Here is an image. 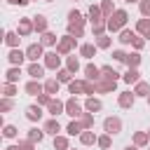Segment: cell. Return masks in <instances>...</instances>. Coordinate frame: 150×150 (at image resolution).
Returning <instances> with one entry per match:
<instances>
[{
  "mask_svg": "<svg viewBox=\"0 0 150 150\" xmlns=\"http://www.w3.org/2000/svg\"><path fill=\"white\" fill-rule=\"evenodd\" d=\"M127 19H129L127 9H115V12H112V16H110V19H105L108 30H110V33H120L122 28H127Z\"/></svg>",
  "mask_w": 150,
  "mask_h": 150,
  "instance_id": "1",
  "label": "cell"
},
{
  "mask_svg": "<svg viewBox=\"0 0 150 150\" xmlns=\"http://www.w3.org/2000/svg\"><path fill=\"white\" fill-rule=\"evenodd\" d=\"M77 47V38H73L70 33H66L63 38H59V45H56V52L61 54V56H68L73 49Z\"/></svg>",
  "mask_w": 150,
  "mask_h": 150,
  "instance_id": "2",
  "label": "cell"
},
{
  "mask_svg": "<svg viewBox=\"0 0 150 150\" xmlns=\"http://www.w3.org/2000/svg\"><path fill=\"white\" fill-rule=\"evenodd\" d=\"M82 112H84V105H82L75 96H70V98L66 101V115H70L73 120H80V117H82Z\"/></svg>",
  "mask_w": 150,
  "mask_h": 150,
  "instance_id": "3",
  "label": "cell"
},
{
  "mask_svg": "<svg viewBox=\"0 0 150 150\" xmlns=\"http://www.w3.org/2000/svg\"><path fill=\"white\" fill-rule=\"evenodd\" d=\"M16 33H19L21 38H28V35H33V33H35V23H33V16H23V19H19Z\"/></svg>",
  "mask_w": 150,
  "mask_h": 150,
  "instance_id": "4",
  "label": "cell"
},
{
  "mask_svg": "<svg viewBox=\"0 0 150 150\" xmlns=\"http://www.w3.org/2000/svg\"><path fill=\"white\" fill-rule=\"evenodd\" d=\"M26 59L33 63V61H38V59H45V45L42 42H33V45H28L26 47Z\"/></svg>",
  "mask_w": 150,
  "mask_h": 150,
  "instance_id": "5",
  "label": "cell"
},
{
  "mask_svg": "<svg viewBox=\"0 0 150 150\" xmlns=\"http://www.w3.org/2000/svg\"><path fill=\"white\" fill-rule=\"evenodd\" d=\"M45 68L47 70H59L61 68V54L54 49V52H45V59H42Z\"/></svg>",
  "mask_w": 150,
  "mask_h": 150,
  "instance_id": "6",
  "label": "cell"
},
{
  "mask_svg": "<svg viewBox=\"0 0 150 150\" xmlns=\"http://www.w3.org/2000/svg\"><path fill=\"white\" fill-rule=\"evenodd\" d=\"M103 131H105V134H110V136L120 134V131H122V120H120L117 115L105 117V120H103Z\"/></svg>",
  "mask_w": 150,
  "mask_h": 150,
  "instance_id": "7",
  "label": "cell"
},
{
  "mask_svg": "<svg viewBox=\"0 0 150 150\" xmlns=\"http://www.w3.org/2000/svg\"><path fill=\"white\" fill-rule=\"evenodd\" d=\"M136 98H138V96H136L134 91H120V94H117V105L124 108V110H129V108H134Z\"/></svg>",
  "mask_w": 150,
  "mask_h": 150,
  "instance_id": "8",
  "label": "cell"
},
{
  "mask_svg": "<svg viewBox=\"0 0 150 150\" xmlns=\"http://www.w3.org/2000/svg\"><path fill=\"white\" fill-rule=\"evenodd\" d=\"M115 89H117V82L115 80H108V77L96 80V94H112Z\"/></svg>",
  "mask_w": 150,
  "mask_h": 150,
  "instance_id": "9",
  "label": "cell"
},
{
  "mask_svg": "<svg viewBox=\"0 0 150 150\" xmlns=\"http://www.w3.org/2000/svg\"><path fill=\"white\" fill-rule=\"evenodd\" d=\"M23 91H26L28 96H40V94L45 91V82H40V80H28V82L23 84Z\"/></svg>",
  "mask_w": 150,
  "mask_h": 150,
  "instance_id": "10",
  "label": "cell"
},
{
  "mask_svg": "<svg viewBox=\"0 0 150 150\" xmlns=\"http://www.w3.org/2000/svg\"><path fill=\"white\" fill-rule=\"evenodd\" d=\"M26 73H28V77H30V80H42V77H45V63L33 61V63H28Z\"/></svg>",
  "mask_w": 150,
  "mask_h": 150,
  "instance_id": "11",
  "label": "cell"
},
{
  "mask_svg": "<svg viewBox=\"0 0 150 150\" xmlns=\"http://www.w3.org/2000/svg\"><path fill=\"white\" fill-rule=\"evenodd\" d=\"M33 23H35V33H40V35L49 30V19L45 14H35L33 16Z\"/></svg>",
  "mask_w": 150,
  "mask_h": 150,
  "instance_id": "12",
  "label": "cell"
},
{
  "mask_svg": "<svg viewBox=\"0 0 150 150\" xmlns=\"http://www.w3.org/2000/svg\"><path fill=\"white\" fill-rule=\"evenodd\" d=\"M7 61H9L12 66H21V63L26 61V52H21L19 47H14V49H9V54H7Z\"/></svg>",
  "mask_w": 150,
  "mask_h": 150,
  "instance_id": "13",
  "label": "cell"
},
{
  "mask_svg": "<svg viewBox=\"0 0 150 150\" xmlns=\"http://www.w3.org/2000/svg\"><path fill=\"white\" fill-rule=\"evenodd\" d=\"M47 112L52 117H59L61 112H66V101H59V98H52V103L47 105Z\"/></svg>",
  "mask_w": 150,
  "mask_h": 150,
  "instance_id": "14",
  "label": "cell"
},
{
  "mask_svg": "<svg viewBox=\"0 0 150 150\" xmlns=\"http://www.w3.org/2000/svg\"><path fill=\"white\" fill-rule=\"evenodd\" d=\"M26 120H30V122H40V120H42V105H38V103L28 105V108H26Z\"/></svg>",
  "mask_w": 150,
  "mask_h": 150,
  "instance_id": "15",
  "label": "cell"
},
{
  "mask_svg": "<svg viewBox=\"0 0 150 150\" xmlns=\"http://www.w3.org/2000/svg\"><path fill=\"white\" fill-rule=\"evenodd\" d=\"M136 33L143 35L145 40H150V19H148V16H143V19L136 21Z\"/></svg>",
  "mask_w": 150,
  "mask_h": 150,
  "instance_id": "16",
  "label": "cell"
},
{
  "mask_svg": "<svg viewBox=\"0 0 150 150\" xmlns=\"http://www.w3.org/2000/svg\"><path fill=\"white\" fill-rule=\"evenodd\" d=\"M84 110H89V112H101L103 110V103H101V98H94V96H87V101H84Z\"/></svg>",
  "mask_w": 150,
  "mask_h": 150,
  "instance_id": "17",
  "label": "cell"
},
{
  "mask_svg": "<svg viewBox=\"0 0 150 150\" xmlns=\"http://www.w3.org/2000/svg\"><path fill=\"white\" fill-rule=\"evenodd\" d=\"M136 35H138V33H136V30H129V28H122V30H120V33H117V40H120V42H122V45H131V42H134V38H136Z\"/></svg>",
  "mask_w": 150,
  "mask_h": 150,
  "instance_id": "18",
  "label": "cell"
},
{
  "mask_svg": "<svg viewBox=\"0 0 150 150\" xmlns=\"http://www.w3.org/2000/svg\"><path fill=\"white\" fill-rule=\"evenodd\" d=\"M96 45H91V42H82L80 45V56H84V59H94L96 56Z\"/></svg>",
  "mask_w": 150,
  "mask_h": 150,
  "instance_id": "19",
  "label": "cell"
},
{
  "mask_svg": "<svg viewBox=\"0 0 150 150\" xmlns=\"http://www.w3.org/2000/svg\"><path fill=\"white\" fill-rule=\"evenodd\" d=\"M84 77H87V80H94V82L101 80V68L94 66V63H87V66H84Z\"/></svg>",
  "mask_w": 150,
  "mask_h": 150,
  "instance_id": "20",
  "label": "cell"
},
{
  "mask_svg": "<svg viewBox=\"0 0 150 150\" xmlns=\"http://www.w3.org/2000/svg\"><path fill=\"white\" fill-rule=\"evenodd\" d=\"M59 89H61V82H59L56 77H47V80H45V91H47V94L56 96V94H59Z\"/></svg>",
  "mask_w": 150,
  "mask_h": 150,
  "instance_id": "21",
  "label": "cell"
},
{
  "mask_svg": "<svg viewBox=\"0 0 150 150\" xmlns=\"http://www.w3.org/2000/svg\"><path fill=\"white\" fill-rule=\"evenodd\" d=\"M84 84H87V80H70V82H68V91H70L73 96L84 94Z\"/></svg>",
  "mask_w": 150,
  "mask_h": 150,
  "instance_id": "22",
  "label": "cell"
},
{
  "mask_svg": "<svg viewBox=\"0 0 150 150\" xmlns=\"http://www.w3.org/2000/svg\"><path fill=\"white\" fill-rule=\"evenodd\" d=\"M47 134H52V136H59V131H61V124H59V120L56 117H49L47 122H45V127H42Z\"/></svg>",
  "mask_w": 150,
  "mask_h": 150,
  "instance_id": "23",
  "label": "cell"
},
{
  "mask_svg": "<svg viewBox=\"0 0 150 150\" xmlns=\"http://www.w3.org/2000/svg\"><path fill=\"white\" fill-rule=\"evenodd\" d=\"M66 131H68V136H80V134L84 131V127H82L80 120H70V122L66 124Z\"/></svg>",
  "mask_w": 150,
  "mask_h": 150,
  "instance_id": "24",
  "label": "cell"
},
{
  "mask_svg": "<svg viewBox=\"0 0 150 150\" xmlns=\"http://www.w3.org/2000/svg\"><path fill=\"white\" fill-rule=\"evenodd\" d=\"M96 141H98V136L94 134V129H84V131L80 134V143H82V145H94Z\"/></svg>",
  "mask_w": 150,
  "mask_h": 150,
  "instance_id": "25",
  "label": "cell"
},
{
  "mask_svg": "<svg viewBox=\"0 0 150 150\" xmlns=\"http://www.w3.org/2000/svg\"><path fill=\"white\" fill-rule=\"evenodd\" d=\"M134 145L148 148V145H150V134H148V131H136V134H134Z\"/></svg>",
  "mask_w": 150,
  "mask_h": 150,
  "instance_id": "26",
  "label": "cell"
},
{
  "mask_svg": "<svg viewBox=\"0 0 150 150\" xmlns=\"http://www.w3.org/2000/svg\"><path fill=\"white\" fill-rule=\"evenodd\" d=\"M89 21L96 23V21H103V12H101V5H89V12H87Z\"/></svg>",
  "mask_w": 150,
  "mask_h": 150,
  "instance_id": "27",
  "label": "cell"
},
{
  "mask_svg": "<svg viewBox=\"0 0 150 150\" xmlns=\"http://www.w3.org/2000/svg\"><path fill=\"white\" fill-rule=\"evenodd\" d=\"M19 40H21V35H19L16 30H7V33H5V45H7L9 49L19 47Z\"/></svg>",
  "mask_w": 150,
  "mask_h": 150,
  "instance_id": "28",
  "label": "cell"
},
{
  "mask_svg": "<svg viewBox=\"0 0 150 150\" xmlns=\"http://www.w3.org/2000/svg\"><path fill=\"white\" fill-rule=\"evenodd\" d=\"M40 42H42L45 47H56V45H59V38H56V33L47 30V33H42V35H40Z\"/></svg>",
  "mask_w": 150,
  "mask_h": 150,
  "instance_id": "29",
  "label": "cell"
},
{
  "mask_svg": "<svg viewBox=\"0 0 150 150\" xmlns=\"http://www.w3.org/2000/svg\"><path fill=\"white\" fill-rule=\"evenodd\" d=\"M122 80H124L127 84H136V82L141 80V73H138V68H127V73L122 75Z\"/></svg>",
  "mask_w": 150,
  "mask_h": 150,
  "instance_id": "30",
  "label": "cell"
},
{
  "mask_svg": "<svg viewBox=\"0 0 150 150\" xmlns=\"http://www.w3.org/2000/svg\"><path fill=\"white\" fill-rule=\"evenodd\" d=\"M19 77H21V66H12V68H7V73H5V82H19Z\"/></svg>",
  "mask_w": 150,
  "mask_h": 150,
  "instance_id": "31",
  "label": "cell"
},
{
  "mask_svg": "<svg viewBox=\"0 0 150 150\" xmlns=\"http://www.w3.org/2000/svg\"><path fill=\"white\" fill-rule=\"evenodd\" d=\"M134 94H136V96H145V98H148V96H150V84H148V82H143V80H138V82L134 84Z\"/></svg>",
  "mask_w": 150,
  "mask_h": 150,
  "instance_id": "32",
  "label": "cell"
},
{
  "mask_svg": "<svg viewBox=\"0 0 150 150\" xmlns=\"http://www.w3.org/2000/svg\"><path fill=\"white\" fill-rule=\"evenodd\" d=\"M68 23H77V26H84V23H87V19L82 16V12H77V9H70V12H68Z\"/></svg>",
  "mask_w": 150,
  "mask_h": 150,
  "instance_id": "33",
  "label": "cell"
},
{
  "mask_svg": "<svg viewBox=\"0 0 150 150\" xmlns=\"http://www.w3.org/2000/svg\"><path fill=\"white\" fill-rule=\"evenodd\" d=\"M101 77H108V80H115V82H117L122 75H120L112 66H101Z\"/></svg>",
  "mask_w": 150,
  "mask_h": 150,
  "instance_id": "34",
  "label": "cell"
},
{
  "mask_svg": "<svg viewBox=\"0 0 150 150\" xmlns=\"http://www.w3.org/2000/svg\"><path fill=\"white\" fill-rule=\"evenodd\" d=\"M45 129H38V127H33V129H28V134H26V138H30L33 143H40L42 138H45Z\"/></svg>",
  "mask_w": 150,
  "mask_h": 150,
  "instance_id": "35",
  "label": "cell"
},
{
  "mask_svg": "<svg viewBox=\"0 0 150 150\" xmlns=\"http://www.w3.org/2000/svg\"><path fill=\"white\" fill-rule=\"evenodd\" d=\"M70 148V141H68V136H54V150H68Z\"/></svg>",
  "mask_w": 150,
  "mask_h": 150,
  "instance_id": "36",
  "label": "cell"
},
{
  "mask_svg": "<svg viewBox=\"0 0 150 150\" xmlns=\"http://www.w3.org/2000/svg\"><path fill=\"white\" fill-rule=\"evenodd\" d=\"M105 30H108V23H105V19H103V21H96V23H91V33H94V38H98V35H105Z\"/></svg>",
  "mask_w": 150,
  "mask_h": 150,
  "instance_id": "37",
  "label": "cell"
},
{
  "mask_svg": "<svg viewBox=\"0 0 150 150\" xmlns=\"http://www.w3.org/2000/svg\"><path fill=\"white\" fill-rule=\"evenodd\" d=\"M124 63H127L129 68H138V66H141V54L134 49L131 54H127V61H124Z\"/></svg>",
  "mask_w": 150,
  "mask_h": 150,
  "instance_id": "38",
  "label": "cell"
},
{
  "mask_svg": "<svg viewBox=\"0 0 150 150\" xmlns=\"http://www.w3.org/2000/svg\"><path fill=\"white\" fill-rule=\"evenodd\" d=\"M56 80H59L61 84H68V82L73 80V73H70L68 68H59V70H56Z\"/></svg>",
  "mask_w": 150,
  "mask_h": 150,
  "instance_id": "39",
  "label": "cell"
},
{
  "mask_svg": "<svg viewBox=\"0 0 150 150\" xmlns=\"http://www.w3.org/2000/svg\"><path fill=\"white\" fill-rule=\"evenodd\" d=\"M16 91H19L16 82H5V84H2V96H9V98H14V96H16Z\"/></svg>",
  "mask_w": 150,
  "mask_h": 150,
  "instance_id": "40",
  "label": "cell"
},
{
  "mask_svg": "<svg viewBox=\"0 0 150 150\" xmlns=\"http://www.w3.org/2000/svg\"><path fill=\"white\" fill-rule=\"evenodd\" d=\"M96 145H98L101 150H110V145H112V136H110V134H103V136H98Z\"/></svg>",
  "mask_w": 150,
  "mask_h": 150,
  "instance_id": "41",
  "label": "cell"
},
{
  "mask_svg": "<svg viewBox=\"0 0 150 150\" xmlns=\"http://www.w3.org/2000/svg\"><path fill=\"white\" fill-rule=\"evenodd\" d=\"M101 12H103V19H110V16H112V12H115L112 0H103V2H101Z\"/></svg>",
  "mask_w": 150,
  "mask_h": 150,
  "instance_id": "42",
  "label": "cell"
},
{
  "mask_svg": "<svg viewBox=\"0 0 150 150\" xmlns=\"http://www.w3.org/2000/svg\"><path fill=\"white\" fill-rule=\"evenodd\" d=\"M66 68L75 75V73L80 70V59H77V56H68V59H66Z\"/></svg>",
  "mask_w": 150,
  "mask_h": 150,
  "instance_id": "43",
  "label": "cell"
},
{
  "mask_svg": "<svg viewBox=\"0 0 150 150\" xmlns=\"http://www.w3.org/2000/svg\"><path fill=\"white\" fill-rule=\"evenodd\" d=\"M80 122H82V127L84 129H94V112H82V117H80Z\"/></svg>",
  "mask_w": 150,
  "mask_h": 150,
  "instance_id": "44",
  "label": "cell"
},
{
  "mask_svg": "<svg viewBox=\"0 0 150 150\" xmlns=\"http://www.w3.org/2000/svg\"><path fill=\"white\" fill-rule=\"evenodd\" d=\"M68 33L73 38H84V26H77V23H68Z\"/></svg>",
  "mask_w": 150,
  "mask_h": 150,
  "instance_id": "45",
  "label": "cell"
},
{
  "mask_svg": "<svg viewBox=\"0 0 150 150\" xmlns=\"http://www.w3.org/2000/svg\"><path fill=\"white\" fill-rule=\"evenodd\" d=\"M94 45H96V47H98V49H108V47H110V45H112V38H108V35H98V38H96V42H94Z\"/></svg>",
  "mask_w": 150,
  "mask_h": 150,
  "instance_id": "46",
  "label": "cell"
},
{
  "mask_svg": "<svg viewBox=\"0 0 150 150\" xmlns=\"http://www.w3.org/2000/svg\"><path fill=\"white\" fill-rule=\"evenodd\" d=\"M12 108H14V101H12L9 96H2V98H0V112H9Z\"/></svg>",
  "mask_w": 150,
  "mask_h": 150,
  "instance_id": "47",
  "label": "cell"
},
{
  "mask_svg": "<svg viewBox=\"0 0 150 150\" xmlns=\"http://www.w3.org/2000/svg\"><path fill=\"white\" fill-rule=\"evenodd\" d=\"M16 134H19V129H16L14 124H5V127H2V136H5V138H16Z\"/></svg>",
  "mask_w": 150,
  "mask_h": 150,
  "instance_id": "48",
  "label": "cell"
},
{
  "mask_svg": "<svg viewBox=\"0 0 150 150\" xmlns=\"http://www.w3.org/2000/svg\"><path fill=\"white\" fill-rule=\"evenodd\" d=\"M131 47H134L136 52H141V49L145 47V38H143V35H136V38H134V42H131Z\"/></svg>",
  "mask_w": 150,
  "mask_h": 150,
  "instance_id": "49",
  "label": "cell"
},
{
  "mask_svg": "<svg viewBox=\"0 0 150 150\" xmlns=\"http://www.w3.org/2000/svg\"><path fill=\"white\" fill-rule=\"evenodd\" d=\"M138 9H141V14H143V16H148V19H150V0H141V2H138Z\"/></svg>",
  "mask_w": 150,
  "mask_h": 150,
  "instance_id": "50",
  "label": "cell"
},
{
  "mask_svg": "<svg viewBox=\"0 0 150 150\" xmlns=\"http://www.w3.org/2000/svg\"><path fill=\"white\" fill-rule=\"evenodd\" d=\"M84 94H87V96H94V94H96V82H94V80H87V84H84Z\"/></svg>",
  "mask_w": 150,
  "mask_h": 150,
  "instance_id": "51",
  "label": "cell"
},
{
  "mask_svg": "<svg viewBox=\"0 0 150 150\" xmlns=\"http://www.w3.org/2000/svg\"><path fill=\"white\" fill-rule=\"evenodd\" d=\"M19 148L21 150H35V143L30 138H23V141H19Z\"/></svg>",
  "mask_w": 150,
  "mask_h": 150,
  "instance_id": "52",
  "label": "cell"
},
{
  "mask_svg": "<svg viewBox=\"0 0 150 150\" xmlns=\"http://www.w3.org/2000/svg\"><path fill=\"white\" fill-rule=\"evenodd\" d=\"M112 59L124 63V61H127V52H122V49H115V52H112Z\"/></svg>",
  "mask_w": 150,
  "mask_h": 150,
  "instance_id": "53",
  "label": "cell"
},
{
  "mask_svg": "<svg viewBox=\"0 0 150 150\" xmlns=\"http://www.w3.org/2000/svg\"><path fill=\"white\" fill-rule=\"evenodd\" d=\"M7 2H9V5H19V7H26L30 0H7Z\"/></svg>",
  "mask_w": 150,
  "mask_h": 150,
  "instance_id": "54",
  "label": "cell"
},
{
  "mask_svg": "<svg viewBox=\"0 0 150 150\" xmlns=\"http://www.w3.org/2000/svg\"><path fill=\"white\" fill-rule=\"evenodd\" d=\"M5 150H21V148H19V143H16V145H7Z\"/></svg>",
  "mask_w": 150,
  "mask_h": 150,
  "instance_id": "55",
  "label": "cell"
},
{
  "mask_svg": "<svg viewBox=\"0 0 150 150\" xmlns=\"http://www.w3.org/2000/svg\"><path fill=\"white\" fill-rule=\"evenodd\" d=\"M124 150H138V145H134V143H131V145H127Z\"/></svg>",
  "mask_w": 150,
  "mask_h": 150,
  "instance_id": "56",
  "label": "cell"
},
{
  "mask_svg": "<svg viewBox=\"0 0 150 150\" xmlns=\"http://www.w3.org/2000/svg\"><path fill=\"white\" fill-rule=\"evenodd\" d=\"M124 2H129V5H131V2H141V0H124Z\"/></svg>",
  "mask_w": 150,
  "mask_h": 150,
  "instance_id": "57",
  "label": "cell"
},
{
  "mask_svg": "<svg viewBox=\"0 0 150 150\" xmlns=\"http://www.w3.org/2000/svg\"><path fill=\"white\" fill-rule=\"evenodd\" d=\"M45 2H54V0H45Z\"/></svg>",
  "mask_w": 150,
  "mask_h": 150,
  "instance_id": "58",
  "label": "cell"
},
{
  "mask_svg": "<svg viewBox=\"0 0 150 150\" xmlns=\"http://www.w3.org/2000/svg\"><path fill=\"white\" fill-rule=\"evenodd\" d=\"M148 105H150V96H148Z\"/></svg>",
  "mask_w": 150,
  "mask_h": 150,
  "instance_id": "59",
  "label": "cell"
},
{
  "mask_svg": "<svg viewBox=\"0 0 150 150\" xmlns=\"http://www.w3.org/2000/svg\"><path fill=\"white\" fill-rule=\"evenodd\" d=\"M68 150H75V148H68Z\"/></svg>",
  "mask_w": 150,
  "mask_h": 150,
  "instance_id": "60",
  "label": "cell"
},
{
  "mask_svg": "<svg viewBox=\"0 0 150 150\" xmlns=\"http://www.w3.org/2000/svg\"><path fill=\"white\" fill-rule=\"evenodd\" d=\"M148 134H150V129H148Z\"/></svg>",
  "mask_w": 150,
  "mask_h": 150,
  "instance_id": "61",
  "label": "cell"
},
{
  "mask_svg": "<svg viewBox=\"0 0 150 150\" xmlns=\"http://www.w3.org/2000/svg\"><path fill=\"white\" fill-rule=\"evenodd\" d=\"M148 150H150V145H148Z\"/></svg>",
  "mask_w": 150,
  "mask_h": 150,
  "instance_id": "62",
  "label": "cell"
},
{
  "mask_svg": "<svg viewBox=\"0 0 150 150\" xmlns=\"http://www.w3.org/2000/svg\"><path fill=\"white\" fill-rule=\"evenodd\" d=\"M75 2H77V0H75Z\"/></svg>",
  "mask_w": 150,
  "mask_h": 150,
  "instance_id": "63",
  "label": "cell"
}]
</instances>
